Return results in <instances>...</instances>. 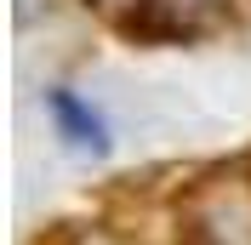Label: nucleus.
<instances>
[{
  "instance_id": "f257e3e1",
  "label": "nucleus",
  "mask_w": 251,
  "mask_h": 245,
  "mask_svg": "<svg viewBox=\"0 0 251 245\" xmlns=\"http://www.w3.org/2000/svg\"><path fill=\"white\" fill-rule=\"evenodd\" d=\"M46 103H51V114H57V125H63V137L75 143V148H92V154L109 148V137H103V120H97V114L80 103V97H69V92H46Z\"/></svg>"
}]
</instances>
